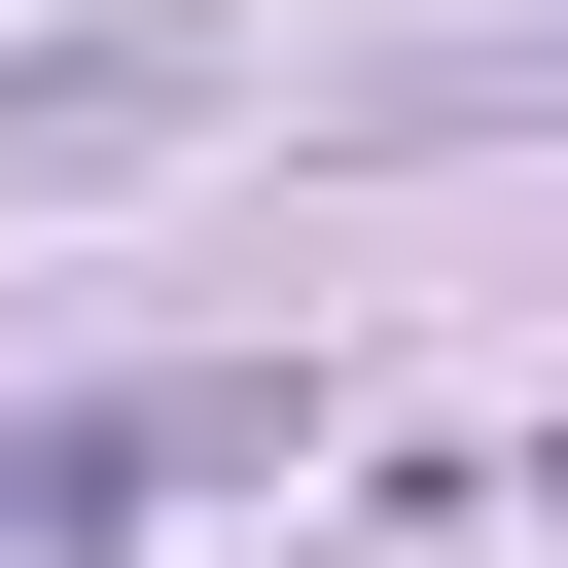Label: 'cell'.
<instances>
[{"label":"cell","mask_w":568,"mask_h":568,"mask_svg":"<svg viewBox=\"0 0 568 568\" xmlns=\"http://www.w3.org/2000/svg\"><path fill=\"white\" fill-rule=\"evenodd\" d=\"M284 390H71V426H0V568H71V532H142L178 462H248Z\"/></svg>","instance_id":"cell-1"}]
</instances>
